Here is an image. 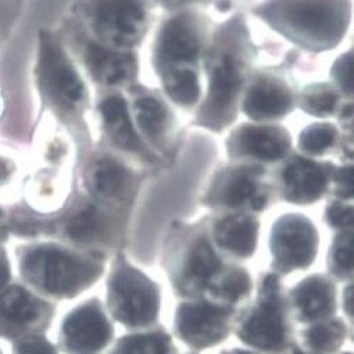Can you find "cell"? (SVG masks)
<instances>
[{
  "label": "cell",
  "instance_id": "cell-1",
  "mask_svg": "<svg viewBox=\"0 0 354 354\" xmlns=\"http://www.w3.org/2000/svg\"><path fill=\"white\" fill-rule=\"evenodd\" d=\"M232 330L259 354H283L294 344V321L281 276H259L256 297L236 311Z\"/></svg>",
  "mask_w": 354,
  "mask_h": 354
},
{
  "label": "cell",
  "instance_id": "cell-2",
  "mask_svg": "<svg viewBox=\"0 0 354 354\" xmlns=\"http://www.w3.org/2000/svg\"><path fill=\"white\" fill-rule=\"evenodd\" d=\"M106 309L111 318L131 330L153 328L160 315L159 286L122 254L113 261L107 276Z\"/></svg>",
  "mask_w": 354,
  "mask_h": 354
},
{
  "label": "cell",
  "instance_id": "cell-3",
  "mask_svg": "<svg viewBox=\"0 0 354 354\" xmlns=\"http://www.w3.org/2000/svg\"><path fill=\"white\" fill-rule=\"evenodd\" d=\"M263 16L295 39L318 47L337 42L348 20L346 0H276Z\"/></svg>",
  "mask_w": 354,
  "mask_h": 354
},
{
  "label": "cell",
  "instance_id": "cell-4",
  "mask_svg": "<svg viewBox=\"0 0 354 354\" xmlns=\"http://www.w3.org/2000/svg\"><path fill=\"white\" fill-rule=\"evenodd\" d=\"M23 269L34 284L47 292L58 297H75L96 284L103 277L106 266L103 259L44 246L26 256Z\"/></svg>",
  "mask_w": 354,
  "mask_h": 354
},
{
  "label": "cell",
  "instance_id": "cell-5",
  "mask_svg": "<svg viewBox=\"0 0 354 354\" xmlns=\"http://www.w3.org/2000/svg\"><path fill=\"white\" fill-rule=\"evenodd\" d=\"M236 311L204 299H183L173 318L174 336L193 350L215 347L230 337Z\"/></svg>",
  "mask_w": 354,
  "mask_h": 354
},
{
  "label": "cell",
  "instance_id": "cell-6",
  "mask_svg": "<svg viewBox=\"0 0 354 354\" xmlns=\"http://www.w3.org/2000/svg\"><path fill=\"white\" fill-rule=\"evenodd\" d=\"M319 250V234L315 225L299 214L277 219L270 234L272 270L287 276L311 268Z\"/></svg>",
  "mask_w": 354,
  "mask_h": 354
},
{
  "label": "cell",
  "instance_id": "cell-7",
  "mask_svg": "<svg viewBox=\"0 0 354 354\" xmlns=\"http://www.w3.org/2000/svg\"><path fill=\"white\" fill-rule=\"evenodd\" d=\"M232 263L225 260L204 236H197L179 256L166 260V270L174 292L185 299H201L215 277Z\"/></svg>",
  "mask_w": 354,
  "mask_h": 354
},
{
  "label": "cell",
  "instance_id": "cell-8",
  "mask_svg": "<svg viewBox=\"0 0 354 354\" xmlns=\"http://www.w3.org/2000/svg\"><path fill=\"white\" fill-rule=\"evenodd\" d=\"M113 339V321L99 298L76 306L62 325V343L69 354H104Z\"/></svg>",
  "mask_w": 354,
  "mask_h": 354
},
{
  "label": "cell",
  "instance_id": "cell-9",
  "mask_svg": "<svg viewBox=\"0 0 354 354\" xmlns=\"http://www.w3.org/2000/svg\"><path fill=\"white\" fill-rule=\"evenodd\" d=\"M294 322L309 325L336 317L339 302L336 281L329 274H309L287 291Z\"/></svg>",
  "mask_w": 354,
  "mask_h": 354
},
{
  "label": "cell",
  "instance_id": "cell-10",
  "mask_svg": "<svg viewBox=\"0 0 354 354\" xmlns=\"http://www.w3.org/2000/svg\"><path fill=\"white\" fill-rule=\"evenodd\" d=\"M93 19L97 30L113 42L128 44L140 35L145 12L141 0H96Z\"/></svg>",
  "mask_w": 354,
  "mask_h": 354
},
{
  "label": "cell",
  "instance_id": "cell-11",
  "mask_svg": "<svg viewBox=\"0 0 354 354\" xmlns=\"http://www.w3.org/2000/svg\"><path fill=\"white\" fill-rule=\"evenodd\" d=\"M259 241V221L246 214H232L216 221L212 245L223 257L243 261L253 257Z\"/></svg>",
  "mask_w": 354,
  "mask_h": 354
},
{
  "label": "cell",
  "instance_id": "cell-12",
  "mask_svg": "<svg viewBox=\"0 0 354 354\" xmlns=\"http://www.w3.org/2000/svg\"><path fill=\"white\" fill-rule=\"evenodd\" d=\"M42 79L50 92L64 104L73 106L83 97V84L62 50L47 35L41 46Z\"/></svg>",
  "mask_w": 354,
  "mask_h": 354
},
{
  "label": "cell",
  "instance_id": "cell-13",
  "mask_svg": "<svg viewBox=\"0 0 354 354\" xmlns=\"http://www.w3.org/2000/svg\"><path fill=\"white\" fill-rule=\"evenodd\" d=\"M241 68L235 58L225 55L221 58L212 72L208 104L205 107L209 120L219 122L231 113L241 87Z\"/></svg>",
  "mask_w": 354,
  "mask_h": 354
},
{
  "label": "cell",
  "instance_id": "cell-14",
  "mask_svg": "<svg viewBox=\"0 0 354 354\" xmlns=\"http://www.w3.org/2000/svg\"><path fill=\"white\" fill-rule=\"evenodd\" d=\"M284 192L287 200L297 204H311L325 192L328 177L325 170L302 158L295 159L284 171Z\"/></svg>",
  "mask_w": 354,
  "mask_h": 354
},
{
  "label": "cell",
  "instance_id": "cell-15",
  "mask_svg": "<svg viewBox=\"0 0 354 354\" xmlns=\"http://www.w3.org/2000/svg\"><path fill=\"white\" fill-rule=\"evenodd\" d=\"M198 51V37L185 17L173 19L165 26L158 42V61L160 65L192 62L197 58Z\"/></svg>",
  "mask_w": 354,
  "mask_h": 354
},
{
  "label": "cell",
  "instance_id": "cell-16",
  "mask_svg": "<svg viewBox=\"0 0 354 354\" xmlns=\"http://www.w3.org/2000/svg\"><path fill=\"white\" fill-rule=\"evenodd\" d=\"M253 292L250 273L239 264L230 263L211 283L201 299L211 304L238 309L248 302Z\"/></svg>",
  "mask_w": 354,
  "mask_h": 354
},
{
  "label": "cell",
  "instance_id": "cell-17",
  "mask_svg": "<svg viewBox=\"0 0 354 354\" xmlns=\"http://www.w3.org/2000/svg\"><path fill=\"white\" fill-rule=\"evenodd\" d=\"M350 333L344 319L332 317L305 325L294 342L306 354H339Z\"/></svg>",
  "mask_w": 354,
  "mask_h": 354
},
{
  "label": "cell",
  "instance_id": "cell-18",
  "mask_svg": "<svg viewBox=\"0 0 354 354\" xmlns=\"http://www.w3.org/2000/svg\"><path fill=\"white\" fill-rule=\"evenodd\" d=\"M241 151L264 160L280 159L288 148V138L283 131L269 127H246L239 131Z\"/></svg>",
  "mask_w": 354,
  "mask_h": 354
},
{
  "label": "cell",
  "instance_id": "cell-19",
  "mask_svg": "<svg viewBox=\"0 0 354 354\" xmlns=\"http://www.w3.org/2000/svg\"><path fill=\"white\" fill-rule=\"evenodd\" d=\"M291 107V96L286 88L270 80L257 82L248 95L245 110L253 118H272L286 114Z\"/></svg>",
  "mask_w": 354,
  "mask_h": 354
},
{
  "label": "cell",
  "instance_id": "cell-20",
  "mask_svg": "<svg viewBox=\"0 0 354 354\" xmlns=\"http://www.w3.org/2000/svg\"><path fill=\"white\" fill-rule=\"evenodd\" d=\"M170 333L165 328L153 326L131 332L120 337L107 354H176Z\"/></svg>",
  "mask_w": 354,
  "mask_h": 354
},
{
  "label": "cell",
  "instance_id": "cell-21",
  "mask_svg": "<svg viewBox=\"0 0 354 354\" xmlns=\"http://www.w3.org/2000/svg\"><path fill=\"white\" fill-rule=\"evenodd\" d=\"M87 62L100 82L110 84L124 82L136 68L131 57L103 48L96 44H92L87 50Z\"/></svg>",
  "mask_w": 354,
  "mask_h": 354
},
{
  "label": "cell",
  "instance_id": "cell-22",
  "mask_svg": "<svg viewBox=\"0 0 354 354\" xmlns=\"http://www.w3.org/2000/svg\"><path fill=\"white\" fill-rule=\"evenodd\" d=\"M100 111L107 124L109 132L118 145L131 151L141 148V142L129 122L125 102L120 96L106 99L100 106Z\"/></svg>",
  "mask_w": 354,
  "mask_h": 354
},
{
  "label": "cell",
  "instance_id": "cell-23",
  "mask_svg": "<svg viewBox=\"0 0 354 354\" xmlns=\"http://www.w3.org/2000/svg\"><path fill=\"white\" fill-rule=\"evenodd\" d=\"M256 179L252 171H239L230 177L228 183L221 190L216 201L225 207L236 208L250 204L253 209H261L266 204L263 196H257Z\"/></svg>",
  "mask_w": 354,
  "mask_h": 354
},
{
  "label": "cell",
  "instance_id": "cell-24",
  "mask_svg": "<svg viewBox=\"0 0 354 354\" xmlns=\"http://www.w3.org/2000/svg\"><path fill=\"white\" fill-rule=\"evenodd\" d=\"M42 314L41 304L26 290L13 287L0 295V317L16 324H31Z\"/></svg>",
  "mask_w": 354,
  "mask_h": 354
},
{
  "label": "cell",
  "instance_id": "cell-25",
  "mask_svg": "<svg viewBox=\"0 0 354 354\" xmlns=\"http://www.w3.org/2000/svg\"><path fill=\"white\" fill-rule=\"evenodd\" d=\"M125 182V169L110 158L99 160L91 174V187L93 193L103 198H111L120 194Z\"/></svg>",
  "mask_w": 354,
  "mask_h": 354
},
{
  "label": "cell",
  "instance_id": "cell-26",
  "mask_svg": "<svg viewBox=\"0 0 354 354\" xmlns=\"http://www.w3.org/2000/svg\"><path fill=\"white\" fill-rule=\"evenodd\" d=\"M353 235L351 231L340 232L332 242L328 252V272L336 281L351 283L353 279Z\"/></svg>",
  "mask_w": 354,
  "mask_h": 354
},
{
  "label": "cell",
  "instance_id": "cell-27",
  "mask_svg": "<svg viewBox=\"0 0 354 354\" xmlns=\"http://www.w3.org/2000/svg\"><path fill=\"white\" fill-rule=\"evenodd\" d=\"M104 219L95 207H87L77 212L68 224L66 232L71 239L79 243H93L102 238Z\"/></svg>",
  "mask_w": 354,
  "mask_h": 354
},
{
  "label": "cell",
  "instance_id": "cell-28",
  "mask_svg": "<svg viewBox=\"0 0 354 354\" xmlns=\"http://www.w3.org/2000/svg\"><path fill=\"white\" fill-rule=\"evenodd\" d=\"M166 91L177 103L193 104L200 93L196 73L187 69L171 72L166 80Z\"/></svg>",
  "mask_w": 354,
  "mask_h": 354
},
{
  "label": "cell",
  "instance_id": "cell-29",
  "mask_svg": "<svg viewBox=\"0 0 354 354\" xmlns=\"http://www.w3.org/2000/svg\"><path fill=\"white\" fill-rule=\"evenodd\" d=\"M137 121L142 131L149 137L160 134L165 122L163 106L152 97H142L136 103Z\"/></svg>",
  "mask_w": 354,
  "mask_h": 354
},
{
  "label": "cell",
  "instance_id": "cell-30",
  "mask_svg": "<svg viewBox=\"0 0 354 354\" xmlns=\"http://www.w3.org/2000/svg\"><path fill=\"white\" fill-rule=\"evenodd\" d=\"M336 138V131L328 124H318L305 129L301 137V147L308 153H322L330 148Z\"/></svg>",
  "mask_w": 354,
  "mask_h": 354
},
{
  "label": "cell",
  "instance_id": "cell-31",
  "mask_svg": "<svg viewBox=\"0 0 354 354\" xmlns=\"http://www.w3.org/2000/svg\"><path fill=\"white\" fill-rule=\"evenodd\" d=\"M326 223L333 230L350 231L353 224V208L340 203H333L326 209Z\"/></svg>",
  "mask_w": 354,
  "mask_h": 354
},
{
  "label": "cell",
  "instance_id": "cell-32",
  "mask_svg": "<svg viewBox=\"0 0 354 354\" xmlns=\"http://www.w3.org/2000/svg\"><path fill=\"white\" fill-rule=\"evenodd\" d=\"M337 96L330 91L317 92L306 97V109L317 115H325L332 113L335 110Z\"/></svg>",
  "mask_w": 354,
  "mask_h": 354
},
{
  "label": "cell",
  "instance_id": "cell-33",
  "mask_svg": "<svg viewBox=\"0 0 354 354\" xmlns=\"http://www.w3.org/2000/svg\"><path fill=\"white\" fill-rule=\"evenodd\" d=\"M16 354H57V351L46 339L30 337L17 346Z\"/></svg>",
  "mask_w": 354,
  "mask_h": 354
},
{
  "label": "cell",
  "instance_id": "cell-34",
  "mask_svg": "<svg viewBox=\"0 0 354 354\" xmlns=\"http://www.w3.org/2000/svg\"><path fill=\"white\" fill-rule=\"evenodd\" d=\"M333 73L336 80L339 82V84L344 88L346 93L351 92V55L347 54L343 58H340L335 68H333Z\"/></svg>",
  "mask_w": 354,
  "mask_h": 354
},
{
  "label": "cell",
  "instance_id": "cell-35",
  "mask_svg": "<svg viewBox=\"0 0 354 354\" xmlns=\"http://www.w3.org/2000/svg\"><path fill=\"white\" fill-rule=\"evenodd\" d=\"M353 286L351 283H347L346 288L342 292V309L343 313L346 314L347 319L351 321V298H353Z\"/></svg>",
  "mask_w": 354,
  "mask_h": 354
},
{
  "label": "cell",
  "instance_id": "cell-36",
  "mask_svg": "<svg viewBox=\"0 0 354 354\" xmlns=\"http://www.w3.org/2000/svg\"><path fill=\"white\" fill-rule=\"evenodd\" d=\"M337 183L342 185L343 189H346V193L350 197V193H351V170H350V167H346L339 173Z\"/></svg>",
  "mask_w": 354,
  "mask_h": 354
},
{
  "label": "cell",
  "instance_id": "cell-37",
  "mask_svg": "<svg viewBox=\"0 0 354 354\" xmlns=\"http://www.w3.org/2000/svg\"><path fill=\"white\" fill-rule=\"evenodd\" d=\"M10 277V272H9V266L6 263V260L0 256V288H2L8 280Z\"/></svg>",
  "mask_w": 354,
  "mask_h": 354
},
{
  "label": "cell",
  "instance_id": "cell-38",
  "mask_svg": "<svg viewBox=\"0 0 354 354\" xmlns=\"http://www.w3.org/2000/svg\"><path fill=\"white\" fill-rule=\"evenodd\" d=\"M219 354H259L253 350H246V348H239V347H235V348H228V350H224L221 351Z\"/></svg>",
  "mask_w": 354,
  "mask_h": 354
},
{
  "label": "cell",
  "instance_id": "cell-39",
  "mask_svg": "<svg viewBox=\"0 0 354 354\" xmlns=\"http://www.w3.org/2000/svg\"><path fill=\"white\" fill-rule=\"evenodd\" d=\"M283 354H306V353H304L295 343L287 350V351H284ZM339 354H351L350 351H346V353H339Z\"/></svg>",
  "mask_w": 354,
  "mask_h": 354
},
{
  "label": "cell",
  "instance_id": "cell-40",
  "mask_svg": "<svg viewBox=\"0 0 354 354\" xmlns=\"http://www.w3.org/2000/svg\"><path fill=\"white\" fill-rule=\"evenodd\" d=\"M6 176H8V167L5 166L3 162H0V180L5 179Z\"/></svg>",
  "mask_w": 354,
  "mask_h": 354
},
{
  "label": "cell",
  "instance_id": "cell-41",
  "mask_svg": "<svg viewBox=\"0 0 354 354\" xmlns=\"http://www.w3.org/2000/svg\"><path fill=\"white\" fill-rule=\"evenodd\" d=\"M163 2H166L169 5H180L183 2H189V0H163Z\"/></svg>",
  "mask_w": 354,
  "mask_h": 354
},
{
  "label": "cell",
  "instance_id": "cell-42",
  "mask_svg": "<svg viewBox=\"0 0 354 354\" xmlns=\"http://www.w3.org/2000/svg\"><path fill=\"white\" fill-rule=\"evenodd\" d=\"M189 354H196V353H189Z\"/></svg>",
  "mask_w": 354,
  "mask_h": 354
}]
</instances>
